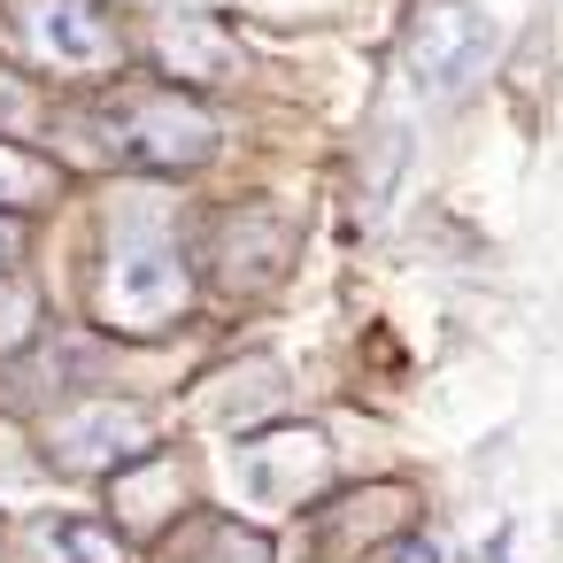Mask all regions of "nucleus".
<instances>
[{"label":"nucleus","mask_w":563,"mask_h":563,"mask_svg":"<svg viewBox=\"0 0 563 563\" xmlns=\"http://www.w3.org/2000/svg\"><path fill=\"white\" fill-rule=\"evenodd\" d=\"M194 301V271L170 232H117L93 278V317L124 340H163Z\"/></svg>","instance_id":"f257e3e1"},{"label":"nucleus","mask_w":563,"mask_h":563,"mask_svg":"<svg viewBox=\"0 0 563 563\" xmlns=\"http://www.w3.org/2000/svg\"><path fill=\"white\" fill-rule=\"evenodd\" d=\"M101 140L124 170H147V178H186L217 155V117L186 93V86H140V93H117L101 117Z\"/></svg>","instance_id":"f03ea898"},{"label":"nucleus","mask_w":563,"mask_h":563,"mask_svg":"<svg viewBox=\"0 0 563 563\" xmlns=\"http://www.w3.org/2000/svg\"><path fill=\"white\" fill-rule=\"evenodd\" d=\"M16 40L55 78H101L124 63V24L109 0H16Z\"/></svg>","instance_id":"7ed1b4c3"},{"label":"nucleus","mask_w":563,"mask_h":563,"mask_svg":"<svg viewBox=\"0 0 563 563\" xmlns=\"http://www.w3.org/2000/svg\"><path fill=\"white\" fill-rule=\"evenodd\" d=\"M494 47H501V32H494V16L478 0H432V9L409 24V78H417V93L448 101V93L486 78Z\"/></svg>","instance_id":"20e7f679"},{"label":"nucleus","mask_w":563,"mask_h":563,"mask_svg":"<svg viewBox=\"0 0 563 563\" xmlns=\"http://www.w3.org/2000/svg\"><path fill=\"white\" fill-rule=\"evenodd\" d=\"M155 448H163V440H155L147 409H132V401L63 409L55 432H47V463H55V471H78V478H117V471H132V463L155 455Z\"/></svg>","instance_id":"39448f33"},{"label":"nucleus","mask_w":563,"mask_h":563,"mask_svg":"<svg viewBox=\"0 0 563 563\" xmlns=\"http://www.w3.org/2000/svg\"><path fill=\"white\" fill-rule=\"evenodd\" d=\"M232 471H240V486H247L255 501H301V494L324 486L332 440H324L317 424H271V432H247V440L232 448Z\"/></svg>","instance_id":"423d86ee"},{"label":"nucleus","mask_w":563,"mask_h":563,"mask_svg":"<svg viewBox=\"0 0 563 563\" xmlns=\"http://www.w3.org/2000/svg\"><path fill=\"white\" fill-rule=\"evenodd\" d=\"M209 271H217L224 294H263V286H278V278L294 271V232H286V217H278V209H240V217H224Z\"/></svg>","instance_id":"0eeeda50"},{"label":"nucleus","mask_w":563,"mask_h":563,"mask_svg":"<svg viewBox=\"0 0 563 563\" xmlns=\"http://www.w3.org/2000/svg\"><path fill=\"white\" fill-rule=\"evenodd\" d=\"M155 63L178 78V86H224L240 70V47L232 32H217L209 16H163L155 24Z\"/></svg>","instance_id":"6e6552de"},{"label":"nucleus","mask_w":563,"mask_h":563,"mask_svg":"<svg viewBox=\"0 0 563 563\" xmlns=\"http://www.w3.org/2000/svg\"><path fill=\"white\" fill-rule=\"evenodd\" d=\"M32 563H124V532L101 517H32Z\"/></svg>","instance_id":"1a4fd4ad"},{"label":"nucleus","mask_w":563,"mask_h":563,"mask_svg":"<svg viewBox=\"0 0 563 563\" xmlns=\"http://www.w3.org/2000/svg\"><path fill=\"white\" fill-rule=\"evenodd\" d=\"M47 186H55V170H47L40 155L0 147V217H24L32 201H47Z\"/></svg>","instance_id":"9d476101"},{"label":"nucleus","mask_w":563,"mask_h":563,"mask_svg":"<svg viewBox=\"0 0 563 563\" xmlns=\"http://www.w3.org/2000/svg\"><path fill=\"white\" fill-rule=\"evenodd\" d=\"M186 555H194V548H186ZM194 563H271V532H247L240 517H209Z\"/></svg>","instance_id":"9b49d317"},{"label":"nucleus","mask_w":563,"mask_h":563,"mask_svg":"<svg viewBox=\"0 0 563 563\" xmlns=\"http://www.w3.org/2000/svg\"><path fill=\"white\" fill-rule=\"evenodd\" d=\"M32 332H40V294L32 286H9V294H0V355H24Z\"/></svg>","instance_id":"f8f14e48"},{"label":"nucleus","mask_w":563,"mask_h":563,"mask_svg":"<svg viewBox=\"0 0 563 563\" xmlns=\"http://www.w3.org/2000/svg\"><path fill=\"white\" fill-rule=\"evenodd\" d=\"M386 563H448V555H440V540H424V532H401V540H386Z\"/></svg>","instance_id":"ddd939ff"},{"label":"nucleus","mask_w":563,"mask_h":563,"mask_svg":"<svg viewBox=\"0 0 563 563\" xmlns=\"http://www.w3.org/2000/svg\"><path fill=\"white\" fill-rule=\"evenodd\" d=\"M16 247H24V217H0V271L16 263Z\"/></svg>","instance_id":"4468645a"}]
</instances>
